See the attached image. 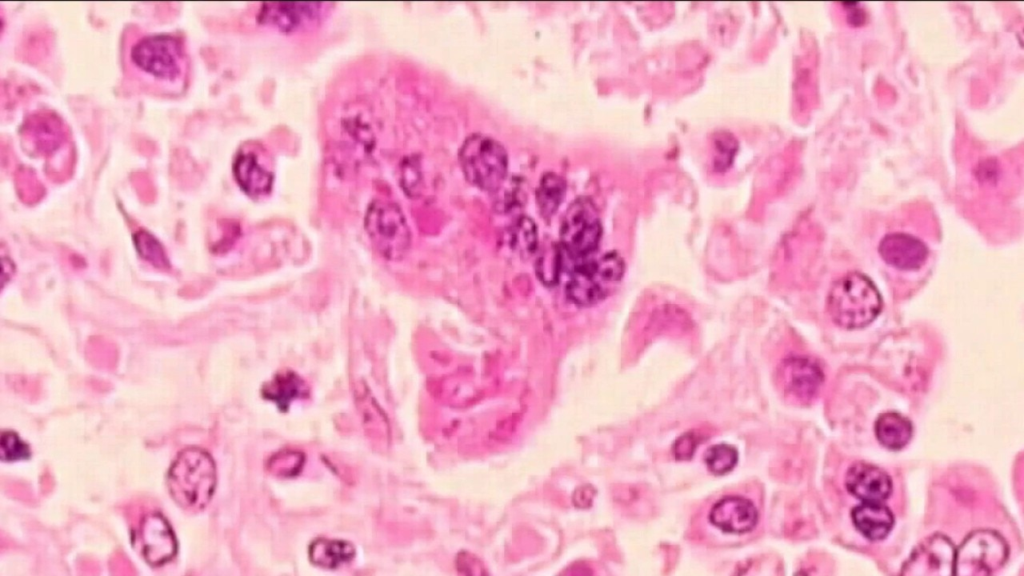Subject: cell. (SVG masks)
Returning a JSON list of instances; mask_svg holds the SVG:
<instances>
[{
    "label": "cell",
    "instance_id": "6da1fadb",
    "mask_svg": "<svg viewBox=\"0 0 1024 576\" xmlns=\"http://www.w3.org/2000/svg\"><path fill=\"white\" fill-rule=\"evenodd\" d=\"M125 51L129 76L144 88L164 95H176L184 88L188 58L179 38L167 34L140 36Z\"/></svg>",
    "mask_w": 1024,
    "mask_h": 576
},
{
    "label": "cell",
    "instance_id": "7a4b0ae2",
    "mask_svg": "<svg viewBox=\"0 0 1024 576\" xmlns=\"http://www.w3.org/2000/svg\"><path fill=\"white\" fill-rule=\"evenodd\" d=\"M881 309L882 299L876 286L858 272L835 281L827 298L831 319L845 329L864 328L879 315Z\"/></svg>",
    "mask_w": 1024,
    "mask_h": 576
},
{
    "label": "cell",
    "instance_id": "3957f363",
    "mask_svg": "<svg viewBox=\"0 0 1024 576\" xmlns=\"http://www.w3.org/2000/svg\"><path fill=\"white\" fill-rule=\"evenodd\" d=\"M167 484L179 506L193 511L204 508L216 484L213 459L200 448L189 447L181 451L168 471Z\"/></svg>",
    "mask_w": 1024,
    "mask_h": 576
},
{
    "label": "cell",
    "instance_id": "277c9868",
    "mask_svg": "<svg viewBox=\"0 0 1024 576\" xmlns=\"http://www.w3.org/2000/svg\"><path fill=\"white\" fill-rule=\"evenodd\" d=\"M624 269V261L615 251L585 258L572 271L567 294L579 306L595 305L617 288Z\"/></svg>",
    "mask_w": 1024,
    "mask_h": 576
},
{
    "label": "cell",
    "instance_id": "5b68a950",
    "mask_svg": "<svg viewBox=\"0 0 1024 576\" xmlns=\"http://www.w3.org/2000/svg\"><path fill=\"white\" fill-rule=\"evenodd\" d=\"M458 157L465 177L479 189L496 192L504 183L508 156L497 140L482 134L470 135Z\"/></svg>",
    "mask_w": 1024,
    "mask_h": 576
},
{
    "label": "cell",
    "instance_id": "8992f818",
    "mask_svg": "<svg viewBox=\"0 0 1024 576\" xmlns=\"http://www.w3.org/2000/svg\"><path fill=\"white\" fill-rule=\"evenodd\" d=\"M1009 548L1001 534L980 529L962 541L955 554L954 575H989L1006 562Z\"/></svg>",
    "mask_w": 1024,
    "mask_h": 576
},
{
    "label": "cell",
    "instance_id": "52a82bcc",
    "mask_svg": "<svg viewBox=\"0 0 1024 576\" xmlns=\"http://www.w3.org/2000/svg\"><path fill=\"white\" fill-rule=\"evenodd\" d=\"M365 227L378 252L390 260L404 257L410 247L411 234L398 206L376 201L369 207Z\"/></svg>",
    "mask_w": 1024,
    "mask_h": 576
},
{
    "label": "cell",
    "instance_id": "ba28073f",
    "mask_svg": "<svg viewBox=\"0 0 1024 576\" xmlns=\"http://www.w3.org/2000/svg\"><path fill=\"white\" fill-rule=\"evenodd\" d=\"M601 236V221L592 201L584 197L576 199L560 226L561 246L571 257L585 259L595 254Z\"/></svg>",
    "mask_w": 1024,
    "mask_h": 576
},
{
    "label": "cell",
    "instance_id": "9c48e42d",
    "mask_svg": "<svg viewBox=\"0 0 1024 576\" xmlns=\"http://www.w3.org/2000/svg\"><path fill=\"white\" fill-rule=\"evenodd\" d=\"M956 548L940 533L923 539L911 552L902 567V575L948 576L954 575Z\"/></svg>",
    "mask_w": 1024,
    "mask_h": 576
},
{
    "label": "cell",
    "instance_id": "30bf717a",
    "mask_svg": "<svg viewBox=\"0 0 1024 576\" xmlns=\"http://www.w3.org/2000/svg\"><path fill=\"white\" fill-rule=\"evenodd\" d=\"M709 522L724 533L742 535L752 531L759 512L752 500L741 495H726L710 508Z\"/></svg>",
    "mask_w": 1024,
    "mask_h": 576
},
{
    "label": "cell",
    "instance_id": "8fae6325",
    "mask_svg": "<svg viewBox=\"0 0 1024 576\" xmlns=\"http://www.w3.org/2000/svg\"><path fill=\"white\" fill-rule=\"evenodd\" d=\"M778 377L783 390L800 401L812 399L824 381L821 367L813 359L804 356L784 359Z\"/></svg>",
    "mask_w": 1024,
    "mask_h": 576
},
{
    "label": "cell",
    "instance_id": "7c38bea8",
    "mask_svg": "<svg viewBox=\"0 0 1024 576\" xmlns=\"http://www.w3.org/2000/svg\"><path fill=\"white\" fill-rule=\"evenodd\" d=\"M138 541L145 560L153 566L170 561L177 551L175 535L160 513L148 514L142 520Z\"/></svg>",
    "mask_w": 1024,
    "mask_h": 576
},
{
    "label": "cell",
    "instance_id": "4fadbf2b",
    "mask_svg": "<svg viewBox=\"0 0 1024 576\" xmlns=\"http://www.w3.org/2000/svg\"><path fill=\"white\" fill-rule=\"evenodd\" d=\"M847 490L863 502H883L892 493L891 477L882 468L866 463H854L847 471Z\"/></svg>",
    "mask_w": 1024,
    "mask_h": 576
},
{
    "label": "cell",
    "instance_id": "5bb4252c",
    "mask_svg": "<svg viewBox=\"0 0 1024 576\" xmlns=\"http://www.w3.org/2000/svg\"><path fill=\"white\" fill-rule=\"evenodd\" d=\"M879 254L894 268L916 270L925 263L928 249L921 240L910 234L892 233L881 240Z\"/></svg>",
    "mask_w": 1024,
    "mask_h": 576
},
{
    "label": "cell",
    "instance_id": "9a60e30c",
    "mask_svg": "<svg viewBox=\"0 0 1024 576\" xmlns=\"http://www.w3.org/2000/svg\"><path fill=\"white\" fill-rule=\"evenodd\" d=\"M323 3H265L260 20L283 31L306 27L321 16Z\"/></svg>",
    "mask_w": 1024,
    "mask_h": 576
},
{
    "label": "cell",
    "instance_id": "2e32d148",
    "mask_svg": "<svg viewBox=\"0 0 1024 576\" xmlns=\"http://www.w3.org/2000/svg\"><path fill=\"white\" fill-rule=\"evenodd\" d=\"M851 518L856 529L867 539H884L892 530L894 516L882 502H862L854 507Z\"/></svg>",
    "mask_w": 1024,
    "mask_h": 576
},
{
    "label": "cell",
    "instance_id": "e0dca14e",
    "mask_svg": "<svg viewBox=\"0 0 1024 576\" xmlns=\"http://www.w3.org/2000/svg\"><path fill=\"white\" fill-rule=\"evenodd\" d=\"M234 174L241 188L251 196L265 195L271 189L272 174L251 153L240 154L237 157Z\"/></svg>",
    "mask_w": 1024,
    "mask_h": 576
},
{
    "label": "cell",
    "instance_id": "ac0fdd59",
    "mask_svg": "<svg viewBox=\"0 0 1024 576\" xmlns=\"http://www.w3.org/2000/svg\"><path fill=\"white\" fill-rule=\"evenodd\" d=\"M875 434L884 447L900 450L911 440L913 426L907 417L896 412H887L877 418Z\"/></svg>",
    "mask_w": 1024,
    "mask_h": 576
},
{
    "label": "cell",
    "instance_id": "d6986e66",
    "mask_svg": "<svg viewBox=\"0 0 1024 576\" xmlns=\"http://www.w3.org/2000/svg\"><path fill=\"white\" fill-rule=\"evenodd\" d=\"M307 392L304 381L291 371L276 375L262 390L264 397L282 411L287 410L295 399L305 397Z\"/></svg>",
    "mask_w": 1024,
    "mask_h": 576
},
{
    "label": "cell",
    "instance_id": "ffe728a7",
    "mask_svg": "<svg viewBox=\"0 0 1024 576\" xmlns=\"http://www.w3.org/2000/svg\"><path fill=\"white\" fill-rule=\"evenodd\" d=\"M355 549L352 544L342 540L317 539L309 550L311 561L324 568H337L353 559Z\"/></svg>",
    "mask_w": 1024,
    "mask_h": 576
},
{
    "label": "cell",
    "instance_id": "44dd1931",
    "mask_svg": "<svg viewBox=\"0 0 1024 576\" xmlns=\"http://www.w3.org/2000/svg\"><path fill=\"white\" fill-rule=\"evenodd\" d=\"M566 191V183L559 175L548 172L543 175L536 191V201L543 218H550L561 205Z\"/></svg>",
    "mask_w": 1024,
    "mask_h": 576
},
{
    "label": "cell",
    "instance_id": "7402d4cb",
    "mask_svg": "<svg viewBox=\"0 0 1024 576\" xmlns=\"http://www.w3.org/2000/svg\"><path fill=\"white\" fill-rule=\"evenodd\" d=\"M510 247L522 258H529L538 246L535 222L528 216L518 217L509 227Z\"/></svg>",
    "mask_w": 1024,
    "mask_h": 576
},
{
    "label": "cell",
    "instance_id": "603a6c76",
    "mask_svg": "<svg viewBox=\"0 0 1024 576\" xmlns=\"http://www.w3.org/2000/svg\"><path fill=\"white\" fill-rule=\"evenodd\" d=\"M704 462L708 470L715 475H724L734 469L738 462V451L728 444H717L708 448L704 454Z\"/></svg>",
    "mask_w": 1024,
    "mask_h": 576
},
{
    "label": "cell",
    "instance_id": "cb8c5ba5",
    "mask_svg": "<svg viewBox=\"0 0 1024 576\" xmlns=\"http://www.w3.org/2000/svg\"><path fill=\"white\" fill-rule=\"evenodd\" d=\"M538 278L547 286L557 283L561 270V252L556 245L543 248L535 262Z\"/></svg>",
    "mask_w": 1024,
    "mask_h": 576
},
{
    "label": "cell",
    "instance_id": "d4e9b609",
    "mask_svg": "<svg viewBox=\"0 0 1024 576\" xmlns=\"http://www.w3.org/2000/svg\"><path fill=\"white\" fill-rule=\"evenodd\" d=\"M1 459L3 461H15L27 459L31 452L29 446L22 441L18 434L13 431H5L0 439Z\"/></svg>",
    "mask_w": 1024,
    "mask_h": 576
},
{
    "label": "cell",
    "instance_id": "484cf974",
    "mask_svg": "<svg viewBox=\"0 0 1024 576\" xmlns=\"http://www.w3.org/2000/svg\"><path fill=\"white\" fill-rule=\"evenodd\" d=\"M137 247L142 251L143 257L149 259L153 263L166 264L165 256L162 252L159 243L152 238L146 232H140L136 235Z\"/></svg>",
    "mask_w": 1024,
    "mask_h": 576
},
{
    "label": "cell",
    "instance_id": "4316f807",
    "mask_svg": "<svg viewBox=\"0 0 1024 576\" xmlns=\"http://www.w3.org/2000/svg\"><path fill=\"white\" fill-rule=\"evenodd\" d=\"M696 440L692 433H687L680 437L675 443V457L682 460L691 458L697 445Z\"/></svg>",
    "mask_w": 1024,
    "mask_h": 576
},
{
    "label": "cell",
    "instance_id": "83f0119b",
    "mask_svg": "<svg viewBox=\"0 0 1024 576\" xmlns=\"http://www.w3.org/2000/svg\"><path fill=\"white\" fill-rule=\"evenodd\" d=\"M845 7H848L850 12L848 14V21L851 25L859 26L865 22V13L858 7V3H843Z\"/></svg>",
    "mask_w": 1024,
    "mask_h": 576
}]
</instances>
